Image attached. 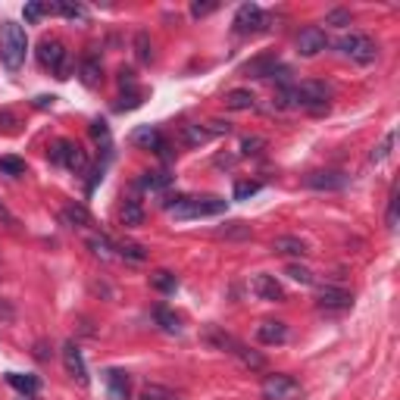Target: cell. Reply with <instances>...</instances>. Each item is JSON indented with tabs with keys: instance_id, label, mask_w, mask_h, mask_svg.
Wrapping results in <instances>:
<instances>
[{
	"instance_id": "cell-1",
	"label": "cell",
	"mask_w": 400,
	"mask_h": 400,
	"mask_svg": "<svg viewBox=\"0 0 400 400\" xmlns=\"http://www.w3.org/2000/svg\"><path fill=\"white\" fill-rule=\"evenodd\" d=\"M329 97L332 91L322 82H301V85L288 82L275 94L281 110H307V113H325L329 110Z\"/></svg>"
},
{
	"instance_id": "cell-2",
	"label": "cell",
	"mask_w": 400,
	"mask_h": 400,
	"mask_svg": "<svg viewBox=\"0 0 400 400\" xmlns=\"http://www.w3.org/2000/svg\"><path fill=\"white\" fill-rule=\"evenodd\" d=\"M166 213L178 222H188V219H203V216H219L225 213V200L222 198H191V194H178V198H169L163 200Z\"/></svg>"
},
{
	"instance_id": "cell-3",
	"label": "cell",
	"mask_w": 400,
	"mask_h": 400,
	"mask_svg": "<svg viewBox=\"0 0 400 400\" xmlns=\"http://www.w3.org/2000/svg\"><path fill=\"white\" fill-rule=\"evenodd\" d=\"M28 54V35L19 23H4L0 25V60L10 72L23 69Z\"/></svg>"
},
{
	"instance_id": "cell-4",
	"label": "cell",
	"mask_w": 400,
	"mask_h": 400,
	"mask_svg": "<svg viewBox=\"0 0 400 400\" xmlns=\"http://www.w3.org/2000/svg\"><path fill=\"white\" fill-rule=\"evenodd\" d=\"M338 54H341V56H347V60H353V63H360V66H369V63H375V60H378V47H375V41L369 38V35H363V32L344 35V38L338 41Z\"/></svg>"
},
{
	"instance_id": "cell-5",
	"label": "cell",
	"mask_w": 400,
	"mask_h": 400,
	"mask_svg": "<svg viewBox=\"0 0 400 400\" xmlns=\"http://www.w3.org/2000/svg\"><path fill=\"white\" fill-rule=\"evenodd\" d=\"M35 54H38V63H41V66L50 69L56 78H69V50L63 47V41L44 38Z\"/></svg>"
},
{
	"instance_id": "cell-6",
	"label": "cell",
	"mask_w": 400,
	"mask_h": 400,
	"mask_svg": "<svg viewBox=\"0 0 400 400\" xmlns=\"http://www.w3.org/2000/svg\"><path fill=\"white\" fill-rule=\"evenodd\" d=\"M50 159L60 163V166H66V169H72L75 176H82V172L88 169V154H85L75 141H69V138L54 141V147H50Z\"/></svg>"
},
{
	"instance_id": "cell-7",
	"label": "cell",
	"mask_w": 400,
	"mask_h": 400,
	"mask_svg": "<svg viewBox=\"0 0 400 400\" xmlns=\"http://www.w3.org/2000/svg\"><path fill=\"white\" fill-rule=\"evenodd\" d=\"M231 28H235V35H257V32H266L269 28V16L263 13V6L257 4H241L235 13V19H231Z\"/></svg>"
},
{
	"instance_id": "cell-8",
	"label": "cell",
	"mask_w": 400,
	"mask_h": 400,
	"mask_svg": "<svg viewBox=\"0 0 400 400\" xmlns=\"http://www.w3.org/2000/svg\"><path fill=\"white\" fill-rule=\"evenodd\" d=\"M260 394H263V400H294L297 394H301V384H297L291 375L275 372V375H266Z\"/></svg>"
},
{
	"instance_id": "cell-9",
	"label": "cell",
	"mask_w": 400,
	"mask_h": 400,
	"mask_svg": "<svg viewBox=\"0 0 400 400\" xmlns=\"http://www.w3.org/2000/svg\"><path fill=\"white\" fill-rule=\"evenodd\" d=\"M63 366H66V372L75 378L78 384H82V388H88V363H85V356H82V351H78V344L75 341H66V344H63Z\"/></svg>"
},
{
	"instance_id": "cell-10",
	"label": "cell",
	"mask_w": 400,
	"mask_h": 400,
	"mask_svg": "<svg viewBox=\"0 0 400 400\" xmlns=\"http://www.w3.org/2000/svg\"><path fill=\"white\" fill-rule=\"evenodd\" d=\"M325 47H329V35H325L319 25H310L297 35V54L307 56V60L310 56H319Z\"/></svg>"
},
{
	"instance_id": "cell-11",
	"label": "cell",
	"mask_w": 400,
	"mask_h": 400,
	"mask_svg": "<svg viewBox=\"0 0 400 400\" xmlns=\"http://www.w3.org/2000/svg\"><path fill=\"white\" fill-rule=\"evenodd\" d=\"M316 303H319V307H322L325 313H344V310L353 307V297H351V291H344V288L325 285V288H319Z\"/></svg>"
},
{
	"instance_id": "cell-12",
	"label": "cell",
	"mask_w": 400,
	"mask_h": 400,
	"mask_svg": "<svg viewBox=\"0 0 400 400\" xmlns=\"http://www.w3.org/2000/svg\"><path fill=\"white\" fill-rule=\"evenodd\" d=\"M78 78H82L88 88H97V85L104 82V60H100V54L94 47L78 60Z\"/></svg>"
},
{
	"instance_id": "cell-13",
	"label": "cell",
	"mask_w": 400,
	"mask_h": 400,
	"mask_svg": "<svg viewBox=\"0 0 400 400\" xmlns=\"http://www.w3.org/2000/svg\"><path fill=\"white\" fill-rule=\"evenodd\" d=\"M250 288H253V294H257L260 301H266V303H281L285 301V291H281V285L275 281V275L257 272L253 275V281H250Z\"/></svg>"
},
{
	"instance_id": "cell-14",
	"label": "cell",
	"mask_w": 400,
	"mask_h": 400,
	"mask_svg": "<svg viewBox=\"0 0 400 400\" xmlns=\"http://www.w3.org/2000/svg\"><path fill=\"white\" fill-rule=\"evenodd\" d=\"M347 178L344 172H334V169H322V172H310L307 176V188L313 191H341V188H347Z\"/></svg>"
},
{
	"instance_id": "cell-15",
	"label": "cell",
	"mask_w": 400,
	"mask_h": 400,
	"mask_svg": "<svg viewBox=\"0 0 400 400\" xmlns=\"http://www.w3.org/2000/svg\"><path fill=\"white\" fill-rule=\"evenodd\" d=\"M244 75L247 78H275V72H288L285 66H279V60H275L272 54H266V56H257V60H250V63H244Z\"/></svg>"
},
{
	"instance_id": "cell-16",
	"label": "cell",
	"mask_w": 400,
	"mask_h": 400,
	"mask_svg": "<svg viewBox=\"0 0 400 400\" xmlns=\"http://www.w3.org/2000/svg\"><path fill=\"white\" fill-rule=\"evenodd\" d=\"M132 141L144 150H154V154H166V138L157 126H141L132 132Z\"/></svg>"
},
{
	"instance_id": "cell-17",
	"label": "cell",
	"mask_w": 400,
	"mask_h": 400,
	"mask_svg": "<svg viewBox=\"0 0 400 400\" xmlns=\"http://www.w3.org/2000/svg\"><path fill=\"white\" fill-rule=\"evenodd\" d=\"M104 382H107V391H110L113 400H128V391H132L128 372H122V369H107Z\"/></svg>"
},
{
	"instance_id": "cell-18",
	"label": "cell",
	"mask_w": 400,
	"mask_h": 400,
	"mask_svg": "<svg viewBox=\"0 0 400 400\" xmlns=\"http://www.w3.org/2000/svg\"><path fill=\"white\" fill-rule=\"evenodd\" d=\"M257 341H260V344H285V341H288V325L266 319V322L257 325Z\"/></svg>"
},
{
	"instance_id": "cell-19",
	"label": "cell",
	"mask_w": 400,
	"mask_h": 400,
	"mask_svg": "<svg viewBox=\"0 0 400 400\" xmlns=\"http://www.w3.org/2000/svg\"><path fill=\"white\" fill-rule=\"evenodd\" d=\"M213 141V132H210L207 126H200V122H191V126H181V144H188V147H203V144Z\"/></svg>"
},
{
	"instance_id": "cell-20",
	"label": "cell",
	"mask_w": 400,
	"mask_h": 400,
	"mask_svg": "<svg viewBox=\"0 0 400 400\" xmlns=\"http://www.w3.org/2000/svg\"><path fill=\"white\" fill-rule=\"evenodd\" d=\"M63 222L72 229H88V225H94V216L85 203H69V207H63Z\"/></svg>"
},
{
	"instance_id": "cell-21",
	"label": "cell",
	"mask_w": 400,
	"mask_h": 400,
	"mask_svg": "<svg viewBox=\"0 0 400 400\" xmlns=\"http://www.w3.org/2000/svg\"><path fill=\"white\" fill-rule=\"evenodd\" d=\"M272 250L275 253H285V257H307V244L301 241V238H294V235H279L272 241Z\"/></svg>"
},
{
	"instance_id": "cell-22",
	"label": "cell",
	"mask_w": 400,
	"mask_h": 400,
	"mask_svg": "<svg viewBox=\"0 0 400 400\" xmlns=\"http://www.w3.org/2000/svg\"><path fill=\"white\" fill-rule=\"evenodd\" d=\"M257 107V97H253L247 88H235L225 94V110H235V113H244V110H253Z\"/></svg>"
},
{
	"instance_id": "cell-23",
	"label": "cell",
	"mask_w": 400,
	"mask_h": 400,
	"mask_svg": "<svg viewBox=\"0 0 400 400\" xmlns=\"http://www.w3.org/2000/svg\"><path fill=\"white\" fill-rule=\"evenodd\" d=\"M88 247H91L94 257H100L104 263L116 260V241H110L107 235H88Z\"/></svg>"
},
{
	"instance_id": "cell-24",
	"label": "cell",
	"mask_w": 400,
	"mask_h": 400,
	"mask_svg": "<svg viewBox=\"0 0 400 400\" xmlns=\"http://www.w3.org/2000/svg\"><path fill=\"white\" fill-rule=\"evenodd\" d=\"M138 185H141L144 191H166V188L172 185V176L169 172H141Z\"/></svg>"
},
{
	"instance_id": "cell-25",
	"label": "cell",
	"mask_w": 400,
	"mask_h": 400,
	"mask_svg": "<svg viewBox=\"0 0 400 400\" xmlns=\"http://www.w3.org/2000/svg\"><path fill=\"white\" fill-rule=\"evenodd\" d=\"M231 356H238V360H241L247 369H266V356H263V353H257V351H250V347H244L241 341L235 344Z\"/></svg>"
},
{
	"instance_id": "cell-26",
	"label": "cell",
	"mask_w": 400,
	"mask_h": 400,
	"mask_svg": "<svg viewBox=\"0 0 400 400\" xmlns=\"http://www.w3.org/2000/svg\"><path fill=\"white\" fill-rule=\"evenodd\" d=\"M154 319H157V325H159L163 332H169V334H181V319H178L169 307H157V310H154Z\"/></svg>"
},
{
	"instance_id": "cell-27",
	"label": "cell",
	"mask_w": 400,
	"mask_h": 400,
	"mask_svg": "<svg viewBox=\"0 0 400 400\" xmlns=\"http://www.w3.org/2000/svg\"><path fill=\"white\" fill-rule=\"evenodd\" d=\"M6 382L13 384L16 391H23V394H38V388H41V382L35 375H23V372H6Z\"/></svg>"
},
{
	"instance_id": "cell-28",
	"label": "cell",
	"mask_w": 400,
	"mask_h": 400,
	"mask_svg": "<svg viewBox=\"0 0 400 400\" xmlns=\"http://www.w3.org/2000/svg\"><path fill=\"white\" fill-rule=\"evenodd\" d=\"M116 257L128 260V263H144V260H147V250L135 241H119L116 244Z\"/></svg>"
},
{
	"instance_id": "cell-29",
	"label": "cell",
	"mask_w": 400,
	"mask_h": 400,
	"mask_svg": "<svg viewBox=\"0 0 400 400\" xmlns=\"http://www.w3.org/2000/svg\"><path fill=\"white\" fill-rule=\"evenodd\" d=\"M50 13H60V16H66V19H78V23H85V19H88V10H85L82 4H69V0L50 4Z\"/></svg>"
},
{
	"instance_id": "cell-30",
	"label": "cell",
	"mask_w": 400,
	"mask_h": 400,
	"mask_svg": "<svg viewBox=\"0 0 400 400\" xmlns=\"http://www.w3.org/2000/svg\"><path fill=\"white\" fill-rule=\"evenodd\" d=\"M150 285L157 291H163V294H172V291L178 288V279L172 272H166V269H157V272L150 275Z\"/></svg>"
},
{
	"instance_id": "cell-31",
	"label": "cell",
	"mask_w": 400,
	"mask_h": 400,
	"mask_svg": "<svg viewBox=\"0 0 400 400\" xmlns=\"http://www.w3.org/2000/svg\"><path fill=\"white\" fill-rule=\"evenodd\" d=\"M394 141H397V132H388V135H384V138H382V144H378L372 154H369V163H372V166L384 163V159L391 157V147H394Z\"/></svg>"
},
{
	"instance_id": "cell-32",
	"label": "cell",
	"mask_w": 400,
	"mask_h": 400,
	"mask_svg": "<svg viewBox=\"0 0 400 400\" xmlns=\"http://www.w3.org/2000/svg\"><path fill=\"white\" fill-rule=\"evenodd\" d=\"M119 216H122V222L132 225V229L144 222V210H141V203H138V200H126V203H122V213Z\"/></svg>"
},
{
	"instance_id": "cell-33",
	"label": "cell",
	"mask_w": 400,
	"mask_h": 400,
	"mask_svg": "<svg viewBox=\"0 0 400 400\" xmlns=\"http://www.w3.org/2000/svg\"><path fill=\"white\" fill-rule=\"evenodd\" d=\"M135 56L141 63H150L154 60V44H150V35L147 32H138L135 35Z\"/></svg>"
},
{
	"instance_id": "cell-34",
	"label": "cell",
	"mask_w": 400,
	"mask_h": 400,
	"mask_svg": "<svg viewBox=\"0 0 400 400\" xmlns=\"http://www.w3.org/2000/svg\"><path fill=\"white\" fill-rule=\"evenodd\" d=\"M0 172H4V176H13V178L25 176V159H19V157H0Z\"/></svg>"
},
{
	"instance_id": "cell-35",
	"label": "cell",
	"mask_w": 400,
	"mask_h": 400,
	"mask_svg": "<svg viewBox=\"0 0 400 400\" xmlns=\"http://www.w3.org/2000/svg\"><path fill=\"white\" fill-rule=\"evenodd\" d=\"M141 400H178V394H172L169 388H159V384H147L141 391Z\"/></svg>"
},
{
	"instance_id": "cell-36",
	"label": "cell",
	"mask_w": 400,
	"mask_h": 400,
	"mask_svg": "<svg viewBox=\"0 0 400 400\" xmlns=\"http://www.w3.org/2000/svg\"><path fill=\"white\" fill-rule=\"evenodd\" d=\"M47 13H50V4H38V0H35V4H25L23 16H25V23H38V19L47 16Z\"/></svg>"
},
{
	"instance_id": "cell-37",
	"label": "cell",
	"mask_w": 400,
	"mask_h": 400,
	"mask_svg": "<svg viewBox=\"0 0 400 400\" xmlns=\"http://www.w3.org/2000/svg\"><path fill=\"white\" fill-rule=\"evenodd\" d=\"M288 275L297 281V285H313V272H310L307 266H301V263H291L288 266Z\"/></svg>"
},
{
	"instance_id": "cell-38",
	"label": "cell",
	"mask_w": 400,
	"mask_h": 400,
	"mask_svg": "<svg viewBox=\"0 0 400 400\" xmlns=\"http://www.w3.org/2000/svg\"><path fill=\"white\" fill-rule=\"evenodd\" d=\"M135 107H141V88H132L128 94H122L116 110H135Z\"/></svg>"
},
{
	"instance_id": "cell-39",
	"label": "cell",
	"mask_w": 400,
	"mask_h": 400,
	"mask_svg": "<svg viewBox=\"0 0 400 400\" xmlns=\"http://www.w3.org/2000/svg\"><path fill=\"white\" fill-rule=\"evenodd\" d=\"M91 138L97 144H104V147H110V126H107V122H91Z\"/></svg>"
},
{
	"instance_id": "cell-40",
	"label": "cell",
	"mask_w": 400,
	"mask_h": 400,
	"mask_svg": "<svg viewBox=\"0 0 400 400\" xmlns=\"http://www.w3.org/2000/svg\"><path fill=\"white\" fill-rule=\"evenodd\" d=\"M263 147H266L263 138H244V141H241V154L244 157H260V154H263Z\"/></svg>"
},
{
	"instance_id": "cell-41",
	"label": "cell",
	"mask_w": 400,
	"mask_h": 400,
	"mask_svg": "<svg viewBox=\"0 0 400 400\" xmlns=\"http://www.w3.org/2000/svg\"><path fill=\"white\" fill-rule=\"evenodd\" d=\"M260 191V181H238L235 185V200H247Z\"/></svg>"
},
{
	"instance_id": "cell-42",
	"label": "cell",
	"mask_w": 400,
	"mask_h": 400,
	"mask_svg": "<svg viewBox=\"0 0 400 400\" xmlns=\"http://www.w3.org/2000/svg\"><path fill=\"white\" fill-rule=\"evenodd\" d=\"M325 23L334 25V28H344V25H351V13L347 10H332L329 16H325Z\"/></svg>"
},
{
	"instance_id": "cell-43",
	"label": "cell",
	"mask_w": 400,
	"mask_h": 400,
	"mask_svg": "<svg viewBox=\"0 0 400 400\" xmlns=\"http://www.w3.org/2000/svg\"><path fill=\"white\" fill-rule=\"evenodd\" d=\"M219 235H222V238H247V235H250V229H247L244 222H231L229 229L219 231Z\"/></svg>"
},
{
	"instance_id": "cell-44",
	"label": "cell",
	"mask_w": 400,
	"mask_h": 400,
	"mask_svg": "<svg viewBox=\"0 0 400 400\" xmlns=\"http://www.w3.org/2000/svg\"><path fill=\"white\" fill-rule=\"evenodd\" d=\"M388 229L391 231L397 229V188L391 191V198H388Z\"/></svg>"
},
{
	"instance_id": "cell-45",
	"label": "cell",
	"mask_w": 400,
	"mask_h": 400,
	"mask_svg": "<svg viewBox=\"0 0 400 400\" xmlns=\"http://www.w3.org/2000/svg\"><path fill=\"white\" fill-rule=\"evenodd\" d=\"M219 10V4H191V16L194 19H203V16H210V13H216Z\"/></svg>"
},
{
	"instance_id": "cell-46",
	"label": "cell",
	"mask_w": 400,
	"mask_h": 400,
	"mask_svg": "<svg viewBox=\"0 0 400 400\" xmlns=\"http://www.w3.org/2000/svg\"><path fill=\"white\" fill-rule=\"evenodd\" d=\"M119 85H122V91H132V88H138L135 85V72L132 69H119Z\"/></svg>"
},
{
	"instance_id": "cell-47",
	"label": "cell",
	"mask_w": 400,
	"mask_h": 400,
	"mask_svg": "<svg viewBox=\"0 0 400 400\" xmlns=\"http://www.w3.org/2000/svg\"><path fill=\"white\" fill-rule=\"evenodd\" d=\"M207 128H210V132H213V138L216 135H229V122H219V119H213V122H207Z\"/></svg>"
},
{
	"instance_id": "cell-48",
	"label": "cell",
	"mask_w": 400,
	"mask_h": 400,
	"mask_svg": "<svg viewBox=\"0 0 400 400\" xmlns=\"http://www.w3.org/2000/svg\"><path fill=\"white\" fill-rule=\"evenodd\" d=\"M54 94H50V97H47V94H41V97H35V107H38V110H47V107H54Z\"/></svg>"
},
{
	"instance_id": "cell-49",
	"label": "cell",
	"mask_w": 400,
	"mask_h": 400,
	"mask_svg": "<svg viewBox=\"0 0 400 400\" xmlns=\"http://www.w3.org/2000/svg\"><path fill=\"white\" fill-rule=\"evenodd\" d=\"M0 122H4V126H6V128H13V126H16V116H13V113H6V110H4V113H0Z\"/></svg>"
},
{
	"instance_id": "cell-50",
	"label": "cell",
	"mask_w": 400,
	"mask_h": 400,
	"mask_svg": "<svg viewBox=\"0 0 400 400\" xmlns=\"http://www.w3.org/2000/svg\"><path fill=\"white\" fill-rule=\"evenodd\" d=\"M0 219H6V222H13V219H10V213H6V210H4V203H0Z\"/></svg>"
}]
</instances>
